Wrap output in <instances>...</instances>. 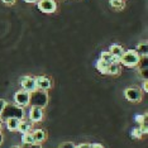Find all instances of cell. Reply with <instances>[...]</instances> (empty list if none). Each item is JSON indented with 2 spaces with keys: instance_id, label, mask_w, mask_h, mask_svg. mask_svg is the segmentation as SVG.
Segmentation results:
<instances>
[{
  "instance_id": "cell-13",
  "label": "cell",
  "mask_w": 148,
  "mask_h": 148,
  "mask_svg": "<svg viewBox=\"0 0 148 148\" xmlns=\"http://www.w3.org/2000/svg\"><path fill=\"white\" fill-rule=\"evenodd\" d=\"M32 134H33V138H34L36 143H39V144H41L43 140L46 139V132H45L43 129H36Z\"/></svg>"
},
{
  "instance_id": "cell-9",
  "label": "cell",
  "mask_w": 148,
  "mask_h": 148,
  "mask_svg": "<svg viewBox=\"0 0 148 148\" xmlns=\"http://www.w3.org/2000/svg\"><path fill=\"white\" fill-rule=\"evenodd\" d=\"M34 79H36L37 89H39V90L51 89V86H52L51 79H48V77H46V76H38V77H34Z\"/></svg>"
},
{
  "instance_id": "cell-11",
  "label": "cell",
  "mask_w": 148,
  "mask_h": 148,
  "mask_svg": "<svg viewBox=\"0 0 148 148\" xmlns=\"http://www.w3.org/2000/svg\"><path fill=\"white\" fill-rule=\"evenodd\" d=\"M32 123L31 122H28V120H21L19 122V125H18V130L21 132L22 134H24V133H29L31 132V129H32Z\"/></svg>"
},
{
  "instance_id": "cell-24",
  "label": "cell",
  "mask_w": 148,
  "mask_h": 148,
  "mask_svg": "<svg viewBox=\"0 0 148 148\" xmlns=\"http://www.w3.org/2000/svg\"><path fill=\"white\" fill-rule=\"evenodd\" d=\"M76 148H91V144L89 143H81L79 146H76Z\"/></svg>"
},
{
  "instance_id": "cell-17",
  "label": "cell",
  "mask_w": 148,
  "mask_h": 148,
  "mask_svg": "<svg viewBox=\"0 0 148 148\" xmlns=\"http://www.w3.org/2000/svg\"><path fill=\"white\" fill-rule=\"evenodd\" d=\"M22 143H23V144H32V143H36L34 138H33V134H32L31 132L22 134Z\"/></svg>"
},
{
  "instance_id": "cell-29",
  "label": "cell",
  "mask_w": 148,
  "mask_h": 148,
  "mask_svg": "<svg viewBox=\"0 0 148 148\" xmlns=\"http://www.w3.org/2000/svg\"><path fill=\"white\" fill-rule=\"evenodd\" d=\"M25 3H29V4H32V3H37L38 0H24Z\"/></svg>"
},
{
  "instance_id": "cell-14",
  "label": "cell",
  "mask_w": 148,
  "mask_h": 148,
  "mask_svg": "<svg viewBox=\"0 0 148 148\" xmlns=\"http://www.w3.org/2000/svg\"><path fill=\"white\" fill-rule=\"evenodd\" d=\"M109 65L110 63H108V62H105V61H103V60L99 58V61L96 62V69H97V71H100L101 73H104V75H106L108 69H109Z\"/></svg>"
},
{
  "instance_id": "cell-19",
  "label": "cell",
  "mask_w": 148,
  "mask_h": 148,
  "mask_svg": "<svg viewBox=\"0 0 148 148\" xmlns=\"http://www.w3.org/2000/svg\"><path fill=\"white\" fill-rule=\"evenodd\" d=\"M110 5L113 6L114 9H123L124 8V1L123 0H110Z\"/></svg>"
},
{
  "instance_id": "cell-22",
  "label": "cell",
  "mask_w": 148,
  "mask_h": 148,
  "mask_svg": "<svg viewBox=\"0 0 148 148\" xmlns=\"http://www.w3.org/2000/svg\"><path fill=\"white\" fill-rule=\"evenodd\" d=\"M136 120H137V123L142 124L144 120H147V115H146V114H144V115H137L136 116Z\"/></svg>"
},
{
  "instance_id": "cell-8",
  "label": "cell",
  "mask_w": 148,
  "mask_h": 148,
  "mask_svg": "<svg viewBox=\"0 0 148 148\" xmlns=\"http://www.w3.org/2000/svg\"><path fill=\"white\" fill-rule=\"evenodd\" d=\"M29 119L32 123H39L43 119V108L32 106L29 112Z\"/></svg>"
},
{
  "instance_id": "cell-16",
  "label": "cell",
  "mask_w": 148,
  "mask_h": 148,
  "mask_svg": "<svg viewBox=\"0 0 148 148\" xmlns=\"http://www.w3.org/2000/svg\"><path fill=\"white\" fill-rule=\"evenodd\" d=\"M120 72V67H119V63L118 62H113L109 65V69H108V72L106 75H118Z\"/></svg>"
},
{
  "instance_id": "cell-31",
  "label": "cell",
  "mask_w": 148,
  "mask_h": 148,
  "mask_svg": "<svg viewBox=\"0 0 148 148\" xmlns=\"http://www.w3.org/2000/svg\"><path fill=\"white\" fill-rule=\"evenodd\" d=\"M0 132H1V120H0Z\"/></svg>"
},
{
  "instance_id": "cell-3",
  "label": "cell",
  "mask_w": 148,
  "mask_h": 148,
  "mask_svg": "<svg viewBox=\"0 0 148 148\" xmlns=\"http://www.w3.org/2000/svg\"><path fill=\"white\" fill-rule=\"evenodd\" d=\"M139 60H140V56L137 53L136 49H129V51H124L119 62L127 67H134L138 65Z\"/></svg>"
},
{
  "instance_id": "cell-18",
  "label": "cell",
  "mask_w": 148,
  "mask_h": 148,
  "mask_svg": "<svg viewBox=\"0 0 148 148\" xmlns=\"http://www.w3.org/2000/svg\"><path fill=\"white\" fill-rule=\"evenodd\" d=\"M100 60H103V61H105V62H108V63H113V62H114V58H113V56L110 55L109 51L101 52V55H100Z\"/></svg>"
},
{
  "instance_id": "cell-12",
  "label": "cell",
  "mask_w": 148,
  "mask_h": 148,
  "mask_svg": "<svg viewBox=\"0 0 148 148\" xmlns=\"http://www.w3.org/2000/svg\"><path fill=\"white\" fill-rule=\"evenodd\" d=\"M19 122H21V119H16V118H10V119L6 120V128H8V130H10V132H14V130H18V125H19Z\"/></svg>"
},
{
  "instance_id": "cell-4",
  "label": "cell",
  "mask_w": 148,
  "mask_h": 148,
  "mask_svg": "<svg viewBox=\"0 0 148 148\" xmlns=\"http://www.w3.org/2000/svg\"><path fill=\"white\" fill-rule=\"evenodd\" d=\"M124 96H125L127 100H129L132 103L140 101V99H142V90L139 87H128L124 91Z\"/></svg>"
},
{
  "instance_id": "cell-5",
  "label": "cell",
  "mask_w": 148,
  "mask_h": 148,
  "mask_svg": "<svg viewBox=\"0 0 148 148\" xmlns=\"http://www.w3.org/2000/svg\"><path fill=\"white\" fill-rule=\"evenodd\" d=\"M38 9L46 14H52L56 12L57 4L55 0H39L38 1Z\"/></svg>"
},
{
  "instance_id": "cell-1",
  "label": "cell",
  "mask_w": 148,
  "mask_h": 148,
  "mask_svg": "<svg viewBox=\"0 0 148 148\" xmlns=\"http://www.w3.org/2000/svg\"><path fill=\"white\" fill-rule=\"evenodd\" d=\"M10 118H16V119H23L24 118V109L22 106H18L15 104H6L0 114V120L6 122Z\"/></svg>"
},
{
  "instance_id": "cell-6",
  "label": "cell",
  "mask_w": 148,
  "mask_h": 148,
  "mask_svg": "<svg viewBox=\"0 0 148 148\" xmlns=\"http://www.w3.org/2000/svg\"><path fill=\"white\" fill-rule=\"evenodd\" d=\"M14 101L15 105L18 106H28L29 105V92L25 91V90H19V91L15 92L14 95Z\"/></svg>"
},
{
  "instance_id": "cell-32",
  "label": "cell",
  "mask_w": 148,
  "mask_h": 148,
  "mask_svg": "<svg viewBox=\"0 0 148 148\" xmlns=\"http://www.w3.org/2000/svg\"><path fill=\"white\" fill-rule=\"evenodd\" d=\"M12 148H19L18 146H14V147H12Z\"/></svg>"
},
{
  "instance_id": "cell-25",
  "label": "cell",
  "mask_w": 148,
  "mask_h": 148,
  "mask_svg": "<svg viewBox=\"0 0 148 148\" xmlns=\"http://www.w3.org/2000/svg\"><path fill=\"white\" fill-rule=\"evenodd\" d=\"M5 5H14L15 4V0H1Z\"/></svg>"
},
{
  "instance_id": "cell-7",
  "label": "cell",
  "mask_w": 148,
  "mask_h": 148,
  "mask_svg": "<svg viewBox=\"0 0 148 148\" xmlns=\"http://www.w3.org/2000/svg\"><path fill=\"white\" fill-rule=\"evenodd\" d=\"M21 86L23 90L28 92H32L37 89V85H36V79L34 77H31V76H23L21 79Z\"/></svg>"
},
{
  "instance_id": "cell-30",
  "label": "cell",
  "mask_w": 148,
  "mask_h": 148,
  "mask_svg": "<svg viewBox=\"0 0 148 148\" xmlns=\"http://www.w3.org/2000/svg\"><path fill=\"white\" fill-rule=\"evenodd\" d=\"M3 140H4V137H3V134H1V132H0V144L3 143Z\"/></svg>"
},
{
  "instance_id": "cell-21",
  "label": "cell",
  "mask_w": 148,
  "mask_h": 148,
  "mask_svg": "<svg viewBox=\"0 0 148 148\" xmlns=\"http://www.w3.org/2000/svg\"><path fill=\"white\" fill-rule=\"evenodd\" d=\"M19 148H42L39 143H32V144H22Z\"/></svg>"
},
{
  "instance_id": "cell-23",
  "label": "cell",
  "mask_w": 148,
  "mask_h": 148,
  "mask_svg": "<svg viewBox=\"0 0 148 148\" xmlns=\"http://www.w3.org/2000/svg\"><path fill=\"white\" fill-rule=\"evenodd\" d=\"M60 148H76V146L72 142H66V143H63Z\"/></svg>"
},
{
  "instance_id": "cell-15",
  "label": "cell",
  "mask_w": 148,
  "mask_h": 148,
  "mask_svg": "<svg viewBox=\"0 0 148 148\" xmlns=\"http://www.w3.org/2000/svg\"><path fill=\"white\" fill-rule=\"evenodd\" d=\"M137 53L139 55L140 57H146L147 53H148V47H147V42H142L137 46Z\"/></svg>"
},
{
  "instance_id": "cell-27",
  "label": "cell",
  "mask_w": 148,
  "mask_h": 148,
  "mask_svg": "<svg viewBox=\"0 0 148 148\" xmlns=\"http://www.w3.org/2000/svg\"><path fill=\"white\" fill-rule=\"evenodd\" d=\"M91 148H104V147L100 143H94V144H91Z\"/></svg>"
},
{
  "instance_id": "cell-10",
  "label": "cell",
  "mask_w": 148,
  "mask_h": 148,
  "mask_svg": "<svg viewBox=\"0 0 148 148\" xmlns=\"http://www.w3.org/2000/svg\"><path fill=\"white\" fill-rule=\"evenodd\" d=\"M109 52H110V55L113 56L114 62L119 63V60H120V57H122V55L124 53V49H123V47L119 46V45H113V46H110Z\"/></svg>"
},
{
  "instance_id": "cell-20",
  "label": "cell",
  "mask_w": 148,
  "mask_h": 148,
  "mask_svg": "<svg viewBox=\"0 0 148 148\" xmlns=\"http://www.w3.org/2000/svg\"><path fill=\"white\" fill-rule=\"evenodd\" d=\"M143 134H144V133H143V130L140 129V127L134 128V129L132 130V137L136 138V139H139V138H142Z\"/></svg>"
},
{
  "instance_id": "cell-2",
  "label": "cell",
  "mask_w": 148,
  "mask_h": 148,
  "mask_svg": "<svg viewBox=\"0 0 148 148\" xmlns=\"http://www.w3.org/2000/svg\"><path fill=\"white\" fill-rule=\"evenodd\" d=\"M48 94L46 90L36 89L34 91L29 92V105L31 106H38V108H46L48 105Z\"/></svg>"
},
{
  "instance_id": "cell-28",
  "label": "cell",
  "mask_w": 148,
  "mask_h": 148,
  "mask_svg": "<svg viewBox=\"0 0 148 148\" xmlns=\"http://www.w3.org/2000/svg\"><path fill=\"white\" fill-rule=\"evenodd\" d=\"M143 90H144V91H147V90H148V87H147V80H144V82H143Z\"/></svg>"
},
{
  "instance_id": "cell-26",
  "label": "cell",
  "mask_w": 148,
  "mask_h": 148,
  "mask_svg": "<svg viewBox=\"0 0 148 148\" xmlns=\"http://www.w3.org/2000/svg\"><path fill=\"white\" fill-rule=\"evenodd\" d=\"M5 105H6V101H5V100L0 99V114H1V112H3V109H4Z\"/></svg>"
}]
</instances>
